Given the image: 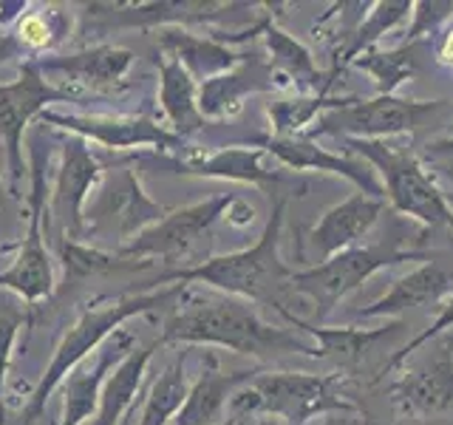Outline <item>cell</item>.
<instances>
[{
	"mask_svg": "<svg viewBox=\"0 0 453 425\" xmlns=\"http://www.w3.org/2000/svg\"><path fill=\"white\" fill-rule=\"evenodd\" d=\"M159 344H204L221 346L252 358L275 354H306L320 358L315 340H303L289 329L266 323L255 306L224 292H190L184 287V304L165 321Z\"/></svg>",
	"mask_w": 453,
	"mask_h": 425,
	"instance_id": "cell-1",
	"label": "cell"
},
{
	"mask_svg": "<svg viewBox=\"0 0 453 425\" xmlns=\"http://www.w3.org/2000/svg\"><path fill=\"white\" fill-rule=\"evenodd\" d=\"M287 202L289 196L275 198L273 216H269L261 238L252 247L216 255V259L196 267L170 269V273L153 281V287H162V283H181V287L202 283L207 290L241 298L247 304H264L280 312V315L289 312L287 298L292 295L295 269L280 259V230H283V216H287Z\"/></svg>",
	"mask_w": 453,
	"mask_h": 425,
	"instance_id": "cell-2",
	"label": "cell"
},
{
	"mask_svg": "<svg viewBox=\"0 0 453 425\" xmlns=\"http://www.w3.org/2000/svg\"><path fill=\"white\" fill-rule=\"evenodd\" d=\"M343 145L349 153H357L363 162L377 170L382 190H386V198L394 205V210L405 212L425 227L453 230V205L408 136L346 139Z\"/></svg>",
	"mask_w": 453,
	"mask_h": 425,
	"instance_id": "cell-3",
	"label": "cell"
},
{
	"mask_svg": "<svg viewBox=\"0 0 453 425\" xmlns=\"http://www.w3.org/2000/svg\"><path fill=\"white\" fill-rule=\"evenodd\" d=\"M184 292L181 283H173V287H156L150 292H142V295H131L125 298V301H117V304H108V306H99V309H85L82 315L77 318V323L71 326V329L63 335L60 346H57L54 358L46 368V375L40 377L37 389L32 394V400L23 408V425L35 422L42 408H46L49 397L60 389V382L74 372V368L88 358L94 349H99L105 344V340L119 329L125 321H131L136 315H145V312L162 306L167 301H173Z\"/></svg>",
	"mask_w": 453,
	"mask_h": 425,
	"instance_id": "cell-4",
	"label": "cell"
},
{
	"mask_svg": "<svg viewBox=\"0 0 453 425\" xmlns=\"http://www.w3.org/2000/svg\"><path fill=\"white\" fill-rule=\"evenodd\" d=\"M230 408L258 417H278L283 425H306L323 414H351L357 406L346 400L340 377L309 372H264L238 389Z\"/></svg>",
	"mask_w": 453,
	"mask_h": 425,
	"instance_id": "cell-5",
	"label": "cell"
},
{
	"mask_svg": "<svg viewBox=\"0 0 453 425\" xmlns=\"http://www.w3.org/2000/svg\"><path fill=\"white\" fill-rule=\"evenodd\" d=\"M448 99H405V97H374L360 99L349 97L346 105L326 111L311 125L306 139L337 136V139H396L417 134L425 122H431L439 113L450 111Z\"/></svg>",
	"mask_w": 453,
	"mask_h": 425,
	"instance_id": "cell-6",
	"label": "cell"
},
{
	"mask_svg": "<svg viewBox=\"0 0 453 425\" xmlns=\"http://www.w3.org/2000/svg\"><path fill=\"white\" fill-rule=\"evenodd\" d=\"M425 259L422 252L414 250H400L391 244H368V247H351L332 255L329 261L315 264L309 269H295L292 275V292L303 295L315 304L318 321H326L332 315V309L343 301L349 292L372 278L374 273L386 267H396L405 261H419Z\"/></svg>",
	"mask_w": 453,
	"mask_h": 425,
	"instance_id": "cell-7",
	"label": "cell"
},
{
	"mask_svg": "<svg viewBox=\"0 0 453 425\" xmlns=\"http://www.w3.org/2000/svg\"><path fill=\"white\" fill-rule=\"evenodd\" d=\"M42 219H46V167L42 153L35 148L32 156V207H28V233L20 244L14 264L0 273V290H9L26 304H37L54 292V267L42 238Z\"/></svg>",
	"mask_w": 453,
	"mask_h": 425,
	"instance_id": "cell-8",
	"label": "cell"
},
{
	"mask_svg": "<svg viewBox=\"0 0 453 425\" xmlns=\"http://www.w3.org/2000/svg\"><path fill=\"white\" fill-rule=\"evenodd\" d=\"M71 94L65 89H54L49 80H42L35 60H26L20 66L18 80L0 85V139L6 142L9 153V174L12 188H18L23 179V134L26 128L40 113H46L51 103H68Z\"/></svg>",
	"mask_w": 453,
	"mask_h": 425,
	"instance_id": "cell-9",
	"label": "cell"
},
{
	"mask_svg": "<svg viewBox=\"0 0 453 425\" xmlns=\"http://www.w3.org/2000/svg\"><path fill=\"white\" fill-rule=\"evenodd\" d=\"M235 202V196H212L204 202L179 207L167 216L156 219L150 227H145L136 238H131L119 250L125 259H173V255L190 250L193 241H198L219 219L226 216V210Z\"/></svg>",
	"mask_w": 453,
	"mask_h": 425,
	"instance_id": "cell-10",
	"label": "cell"
},
{
	"mask_svg": "<svg viewBox=\"0 0 453 425\" xmlns=\"http://www.w3.org/2000/svg\"><path fill=\"white\" fill-rule=\"evenodd\" d=\"M431 344L428 358L408 366L391 386V406L400 417L431 420L453 406V346L445 335Z\"/></svg>",
	"mask_w": 453,
	"mask_h": 425,
	"instance_id": "cell-11",
	"label": "cell"
},
{
	"mask_svg": "<svg viewBox=\"0 0 453 425\" xmlns=\"http://www.w3.org/2000/svg\"><path fill=\"white\" fill-rule=\"evenodd\" d=\"M40 125L65 128V131L77 134L85 142H96V145L111 151H131V148H165L176 151L184 139L170 134V128L156 125L148 117H111V113H40Z\"/></svg>",
	"mask_w": 453,
	"mask_h": 425,
	"instance_id": "cell-12",
	"label": "cell"
},
{
	"mask_svg": "<svg viewBox=\"0 0 453 425\" xmlns=\"http://www.w3.org/2000/svg\"><path fill=\"white\" fill-rule=\"evenodd\" d=\"M244 145H255L261 148L266 156L287 167V170H318V174H334L340 179L351 182L357 193L374 196V198H386V190H382V182L377 176V170L363 162L354 159V156H340V153H329L326 148H320L315 139L306 136H295V139H280V136H258L252 142H244Z\"/></svg>",
	"mask_w": 453,
	"mask_h": 425,
	"instance_id": "cell-13",
	"label": "cell"
},
{
	"mask_svg": "<svg viewBox=\"0 0 453 425\" xmlns=\"http://www.w3.org/2000/svg\"><path fill=\"white\" fill-rule=\"evenodd\" d=\"M278 89H287V85H283V80L275 74V68L261 54L252 51L241 57V63L226 71V74L198 82V111H202L204 122L230 120L244 108L247 97L278 91Z\"/></svg>",
	"mask_w": 453,
	"mask_h": 425,
	"instance_id": "cell-14",
	"label": "cell"
},
{
	"mask_svg": "<svg viewBox=\"0 0 453 425\" xmlns=\"http://www.w3.org/2000/svg\"><path fill=\"white\" fill-rule=\"evenodd\" d=\"M382 210H386V198L365 193H351L332 210H326L306 233V244L318 255V264L329 261L332 255L343 250L360 247V241L380 221Z\"/></svg>",
	"mask_w": 453,
	"mask_h": 425,
	"instance_id": "cell-15",
	"label": "cell"
},
{
	"mask_svg": "<svg viewBox=\"0 0 453 425\" xmlns=\"http://www.w3.org/2000/svg\"><path fill=\"white\" fill-rule=\"evenodd\" d=\"M103 174L85 139H68L63 145V162L60 174H57V188L51 196V216L57 219L63 230V238H80L85 230L82 221V205L85 196L91 193L94 182Z\"/></svg>",
	"mask_w": 453,
	"mask_h": 425,
	"instance_id": "cell-16",
	"label": "cell"
},
{
	"mask_svg": "<svg viewBox=\"0 0 453 425\" xmlns=\"http://www.w3.org/2000/svg\"><path fill=\"white\" fill-rule=\"evenodd\" d=\"M134 349V335L117 329L108 344L96 352L94 366H77L60 386H63V420L60 425H82L91 414H96L99 408V397H103V386L108 375L117 368L127 352Z\"/></svg>",
	"mask_w": 453,
	"mask_h": 425,
	"instance_id": "cell-17",
	"label": "cell"
},
{
	"mask_svg": "<svg viewBox=\"0 0 453 425\" xmlns=\"http://www.w3.org/2000/svg\"><path fill=\"white\" fill-rule=\"evenodd\" d=\"M450 295H453V269H445L428 261L417 269H411L400 281H394V287L388 292H382L377 301L357 309L354 315L394 318V315H403L408 309H428V306L442 309Z\"/></svg>",
	"mask_w": 453,
	"mask_h": 425,
	"instance_id": "cell-18",
	"label": "cell"
},
{
	"mask_svg": "<svg viewBox=\"0 0 453 425\" xmlns=\"http://www.w3.org/2000/svg\"><path fill=\"white\" fill-rule=\"evenodd\" d=\"M258 372H221L219 354L207 349L202 360V375L190 386L188 400L176 414L173 425H221L226 417V408L238 389H244L247 382Z\"/></svg>",
	"mask_w": 453,
	"mask_h": 425,
	"instance_id": "cell-19",
	"label": "cell"
},
{
	"mask_svg": "<svg viewBox=\"0 0 453 425\" xmlns=\"http://www.w3.org/2000/svg\"><path fill=\"white\" fill-rule=\"evenodd\" d=\"M264 151L255 145H230L210 156H188L176 159V174L184 176H202V179H226V182H244L255 188H278L287 182V174L280 167L264 165Z\"/></svg>",
	"mask_w": 453,
	"mask_h": 425,
	"instance_id": "cell-20",
	"label": "cell"
},
{
	"mask_svg": "<svg viewBox=\"0 0 453 425\" xmlns=\"http://www.w3.org/2000/svg\"><path fill=\"white\" fill-rule=\"evenodd\" d=\"M40 68V74H60L71 85H80V89H113L125 80V74L134 66V54L127 49L117 46H96L80 54H68V57H40L35 60Z\"/></svg>",
	"mask_w": 453,
	"mask_h": 425,
	"instance_id": "cell-21",
	"label": "cell"
},
{
	"mask_svg": "<svg viewBox=\"0 0 453 425\" xmlns=\"http://www.w3.org/2000/svg\"><path fill=\"white\" fill-rule=\"evenodd\" d=\"M261 37L266 42V51L273 54L275 74L283 80V85H292L297 94H329V85L334 82V74H323L318 68L315 57L303 46L301 40H295L275 23V14L266 12Z\"/></svg>",
	"mask_w": 453,
	"mask_h": 425,
	"instance_id": "cell-22",
	"label": "cell"
},
{
	"mask_svg": "<svg viewBox=\"0 0 453 425\" xmlns=\"http://www.w3.org/2000/svg\"><path fill=\"white\" fill-rule=\"evenodd\" d=\"M283 318H287L295 329L306 332L311 340H315L320 358H332L343 368L360 366L365 354H372L380 344H388L391 337H396L403 329H408L405 321H394L388 326H382V329H357V326L326 329V326H315V323L303 321L301 315H295V312H283Z\"/></svg>",
	"mask_w": 453,
	"mask_h": 425,
	"instance_id": "cell-23",
	"label": "cell"
},
{
	"mask_svg": "<svg viewBox=\"0 0 453 425\" xmlns=\"http://www.w3.org/2000/svg\"><path fill=\"white\" fill-rule=\"evenodd\" d=\"M159 42L167 51V57H173V60L188 71L196 82L226 74V71L235 68L241 63V57H244V54L230 51L226 49V42L216 40L212 35L196 37L190 32H179V28H165Z\"/></svg>",
	"mask_w": 453,
	"mask_h": 425,
	"instance_id": "cell-24",
	"label": "cell"
},
{
	"mask_svg": "<svg viewBox=\"0 0 453 425\" xmlns=\"http://www.w3.org/2000/svg\"><path fill=\"white\" fill-rule=\"evenodd\" d=\"M159 346H162L159 340H153L150 346H134L127 352V358L108 375L103 397H99V408L94 414V425H122V417L131 411L134 397L142 386V380H145L148 363Z\"/></svg>",
	"mask_w": 453,
	"mask_h": 425,
	"instance_id": "cell-25",
	"label": "cell"
},
{
	"mask_svg": "<svg viewBox=\"0 0 453 425\" xmlns=\"http://www.w3.org/2000/svg\"><path fill=\"white\" fill-rule=\"evenodd\" d=\"M159 103L167 117L170 134L179 139H188L204 128V117L198 111V82L184 71L173 57H165L159 63Z\"/></svg>",
	"mask_w": 453,
	"mask_h": 425,
	"instance_id": "cell-26",
	"label": "cell"
},
{
	"mask_svg": "<svg viewBox=\"0 0 453 425\" xmlns=\"http://www.w3.org/2000/svg\"><path fill=\"white\" fill-rule=\"evenodd\" d=\"M411 12H414L411 0H382V4H372V12L363 14L360 23L351 28V37L346 40V46L334 54L332 74L337 77V71L351 66L360 54L377 49V42L388 32H394L403 20H408Z\"/></svg>",
	"mask_w": 453,
	"mask_h": 425,
	"instance_id": "cell-27",
	"label": "cell"
},
{
	"mask_svg": "<svg viewBox=\"0 0 453 425\" xmlns=\"http://www.w3.org/2000/svg\"><path fill=\"white\" fill-rule=\"evenodd\" d=\"M349 97H329V94H297L292 99H278V103H269V128L273 134L269 136H280V139H295V136H306L326 111L346 105Z\"/></svg>",
	"mask_w": 453,
	"mask_h": 425,
	"instance_id": "cell-28",
	"label": "cell"
},
{
	"mask_svg": "<svg viewBox=\"0 0 453 425\" xmlns=\"http://www.w3.org/2000/svg\"><path fill=\"white\" fill-rule=\"evenodd\" d=\"M422 46H431V42H411V46H396V49H372L360 54L351 66L365 71L368 77L374 80L377 94L380 97H391L403 82H408L417 74V51Z\"/></svg>",
	"mask_w": 453,
	"mask_h": 425,
	"instance_id": "cell-29",
	"label": "cell"
},
{
	"mask_svg": "<svg viewBox=\"0 0 453 425\" xmlns=\"http://www.w3.org/2000/svg\"><path fill=\"white\" fill-rule=\"evenodd\" d=\"M184 363H188V352L176 354V360H170L165 366V372L153 382V389L148 394L145 408H142L139 425H170L176 420V414L181 411L184 400H188V394H190Z\"/></svg>",
	"mask_w": 453,
	"mask_h": 425,
	"instance_id": "cell-30",
	"label": "cell"
},
{
	"mask_svg": "<svg viewBox=\"0 0 453 425\" xmlns=\"http://www.w3.org/2000/svg\"><path fill=\"white\" fill-rule=\"evenodd\" d=\"M453 20V0H419L411 12V26L403 46L411 42H431Z\"/></svg>",
	"mask_w": 453,
	"mask_h": 425,
	"instance_id": "cell-31",
	"label": "cell"
},
{
	"mask_svg": "<svg viewBox=\"0 0 453 425\" xmlns=\"http://www.w3.org/2000/svg\"><path fill=\"white\" fill-rule=\"evenodd\" d=\"M26 323H28V304L20 301L18 295L14 298L0 295V400H4V386H6L14 340H18Z\"/></svg>",
	"mask_w": 453,
	"mask_h": 425,
	"instance_id": "cell-32",
	"label": "cell"
},
{
	"mask_svg": "<svg viewBox=\"0 0 453 425\" xmlns=\"http://www.w3.org/2000/svg\"><path fill=\"white\" fill-rule=\"evenodd\" d=\"M18 37L23 46L42 51L60 40V14L57 12H28L18 20Z\"/></svg>",
	"mask_w": 453,
	"mask_h": 425,
	"instance_id": "cell-33",
	"label": "cell"
},
{
	"mask_svg": "<svg viewBox=\"0 0 453 425\" xmlns=\"http://www.w3.org/2000/svg\"><path fill=\"white\" fill-rule=\"evenodd\" d=\"M450 329H453V295L448 298V304H445L442 309H439L436 321L428 326V329L419 332L414 340H411V344H405L400 352H394V354H391V360H388L386 366H382V375H386V372H394V368H400V366L411 358V354L419 352L425 344H431V340H436L439 335H445V332H450Z\"/></svg>",
	"mask_w": 453,
	"mask_h": 425,
	"instance_id": "cell-34",
	"label": "cell"
},
{
	"mask_svg": "<svg viewBox=\"0 0 453 425\" xmlns=\"http://www.w3.org/2000/svg\"><path fill=\"white\" fill-rule=\"evenodd\" d=\"M434 54H436V60L442 63L448 71H453V20L442 28V32L436 35Z\"/></svg>",
	"mask_w": 453,
	"mask_h": 425,
	"instance_id": "cell-35",
	"label": "cell"
},
{
	"mask_svg": "<svg viewBox=\"0 0 453 425\" xmlns=\"http://www.w3.org/2000/svg\"><path fill=\"white\" fill-rule=\"evenodd\" d=\"M425 159H453V134L445 136V139H436V142H428L422 151Z\"/></svg>",
	"mask_w": 453,
	"mask_h": 425,
	"instance_id": "cell-36",
	"label": "cell"
},
{
	"mask_svg": "<svg viewBox=\"0 0 453 425\" xmlns=\"http://www.w3.org/2000/svg\"><path fill=\"white\" fill-rule=\"evenodd\" d=\"M6 210V190H4V179H0V212Z\"/></svg>",
	"mask_w": 453,
	"mask_h": 425,
	"instance_id": "cell-37",
	"label": "cell"
},
{
	"mask_svg": "<svg viewBox=\"0 0 453 425\" xmlns=\"http://www.w3.org/2000/svg\"><path fill=\"white\" fill-rule=\"evenodd\" d=\"M264 425H269V422H264ZM326 425H354L351 420H340V417H332L329 422H326Z\"/></svg>",
	"mask_w": 453,
	"mask_h": 425,
	"instance_id": "cell-38",
	"label": "cell"
},
{
	"mask_svg": "<svg viewBox=\"0 0 453 425\" xmlns=\"http://www.w3.org/2000/svg\"><path fill=\"white\" fill-rule=\"evenodd\" d=\"M439 337H442V335H439ZM445 340H448V344L453 346V329H450V332H445Z\"/></svg>",
	"mask_w": 453,
	"mask_h": 425,
	"instance_id": "cell-39",
	"label": "cell"
},
{
	"mask_svg": "<svg viewBox=\"0 0 453 425\" xmlns=\"http://www.w3.org/2000/svg\"><path fill=\"white\" fill-rule=\"evenodd\" d=\"M365 425H377V422H372V420H365Z\"/></svg>",
	"mask_w": 453,
	"mask_h": 425,
	"instance_id": "cell-40",
	"label": "cell"
},
{
	"mask_svg": "<svg viewBox=\"0 0 453 425\" xmlns=\"http://www.w3.org/2000/svg\"><path fill=\"white\" fill-rule=\"evenodd\" d=\"M122 425H127V422H122Z\"/></svg>",
	"mask_w": 453,
	"mask_h": 425,
	"instance_id": "cell-41",
	"label": "cell"
}]
</instances>
